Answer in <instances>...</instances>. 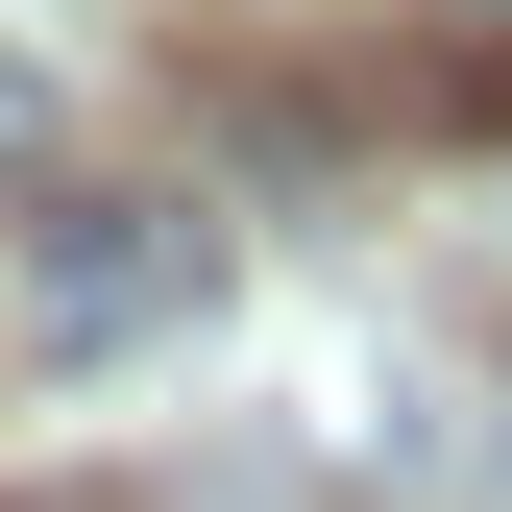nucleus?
I'll return each mask as SVG.
<instances>
[{
  "instance_id": "obj_2",
  "label": "nucleus",
  "mask_w": 512,
  "mask_h": 512,
  "mask_svg": "<svg viewBox=\"0 0 512 512\" xmlns=\"http://www.w3.org/2000/svg\"><path fill=\"white\" fill-rule=\"evenodd\" d=\"M0 147H25V98H0Z\"/></svg>"
},
{
  "instance_id": "obj_1",
  "label": "nucleus",
  "mask_w": 512,
  "mask_h": 512,
  "mask_svg": "<svg viewBox=\"0 0 512 512\" xmlns=\"http://www.w3.org/2000/svg\"><path fill=\"white\" fill-rule=\"evenodd\" d=\"M25 317L49 342H147V317H220V220L147 196V171H98V196L25 220Z\"/></svg>"
}]
</instances>
